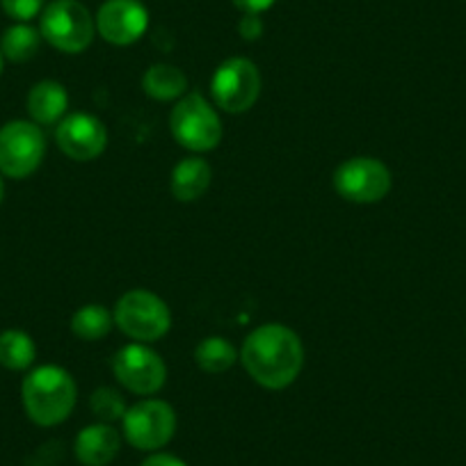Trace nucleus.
I'll use <instances>...</instances> for the list:
<instances>
[{
	"instance_id": "1",
	"label": "nucleus",
	"mask_w": 466,
	"mask_h": 466,
	"mask_svg": "<svg viewBox=\"0 0 466 466\" xmlns=\"http://www.w3.org/2000/svg\"><path fill=\"white\" fill-rule=\"evenodd\" d=\"M240 360L254 382L279 391L290 387L302 373L304 345L290 327L268 322L245 339Z\"/></svg>"
},
{
	"instance_id": "2",
	"label": "nucleus",
	"mask_w": 466,
	"mask_h": 466,
	"mask_svg": "<svg viewBox=\"0 0 466 466\" xmlns=\"http://www.w3.org/2000/svg\"><path fill=\"white\" fill-rule=\"evenodd\" d=\"M25 414L42 428H53L69 419L76 407L78 389L74 378L60 366H39L21 387Z\"/></svg>"
},
{
	"instance_id": "3",
	"label": "nucleus",
	"mask_w": 466,
	"mask_h": 466,
	"mask_svg": "<svg viewBox=\"0 0 466 466\" xmlns=\"http://www.w3.org/2000/svg\"><path fill=\"white\" fill-rule=\"evenodd\" d=\"M115 325L137 343L163 339L172 327V311L163 298L145 289L124 293L115 304Z\"/></svg>"
},
{
	"instance_id": "4",
	"label": "nucleus",
	"mask_w": 466,
	"mask_h": 466,
	"mask_svg": "<svg viewBox=\"0 0 466 466\" xmlns=\"http://www.w3.org/2000/svg\"><path fill=\"white\" fill-rule=\"evenodd\" d=\"M39 33L53 48L76 56L92 44L96 21L78 0H53L44 7Z\"/></svg>"
},
{
	"instance_id": "5",
	"label": "nucleus",
	"mask_w": 466,
	"mask_h": 466,
	"mask_svg": "<svg viewBox=\"0 0 466 466\" xmlns=\"http://www.w3.org/2000/svg\"><path fill=\"white\" fill-rule=\"evenodd\" d=\"M169 128L178 145L197 154L215 149L222 140V122L218 112L199 92L187 94L172 107Z\"/></svg>"
},
{
	"instance_id": "6",
	"label": "nucleus",
	"mask_w": 466,
	"mask_h": 466,
	"mask_svg": "<svg viewBox=\"0 0 466 466\" xmlns=\"http://www.w3.org/2000/svg\"><path fill=\"white\" fill-rule=\"evenodd\" d=\"M46 154V136L42 127L15 119L0 128V174L7 178H28L42 165Z\"/></svg>"
},
{
	"instance_id": "7",
	"label": "nucleus",
	"mask_w": 466,
	"mask_h": 466,
	"mask_svg": "<svg viewBox=\"0 0 466 466\" xmlns=\"http://www.w3.org/2000/svg\"><path fill=\"white\" fill-rule=\"evenodd\" d=\"M124 437L137 451L154 452L172 441L177 432V414L172 405L156 398L136 402L122 419Z\"/></svg>"
},
{
	"instance_id": "8",
	"label": "nucleus",
	"mask_w": 466,
	"mask_h": 466,
	"mask_svg": "<svg viewBox=\"0 0 466 466\" xmlns=\"http://www.w3.org/2000/svg\"><path fill=\"white\" fill-rule=\"evenodd\" d=\"M210 94L224 112H248L261 94L258 66L248 57H231L222 62L210 78Z\"/></svg>"
},
{
	"instance_id": "9",
	"label": "nucleus",
	"mask_w": 466,
	"mask_h": 466,
	"mask_svg": "<svg viewBox=\"0 0 466 466\" xmlns=\"http://www.w3.org/2000/svg\"><path fill=\"white\" fill-rule=\"evenodd\" d=\"M334 187L352 204H375L391 190V172L382 160L357 156L336 167Z\"/></svg>"
},
{
	"instance_id": "10",
	"label": "nucleus",
	"mask_w": 466,
	"mask_h": 466,
	"mask_svg": "<svg viewBox=\"0 0 466 466\" xmlns=\"http://www.w3.org/2000/svg\"><path fill=\"white\" fill-rule=\"evenodd\" d=\"M112 373L116 382L136 396H154L167 380V369L158 352L142 343L124 345L112 357Z\"/></svg>"
},
{
	"instance_id": "11",
	"label": "nucleus",
	"mask_w": 466,
	"mask_h": 466,
	"mask_svg": "<svg viewBox=\"0 0 466 466\" xmlns=\"http://www.w3.org/2000/svg\"><path fill=\"white\" fill-rule=\"evenodd\" d=\"M149 28V12L140 0H106L98 7L96 33L115 46H131Z\"/></svg>"
},
{
	"instance_id": "12",
	"label": "nucleus",
	"mask_w": 466,
	"mask_h": 466,
	"mask_svg": "<svg viewBox=\"0 0 466 466\" xmlns=\"http://www.w3.org/2000/svg\"><path fill=\"white\" fill-rule=\"evenodd\" d=\"M56 142L65 156L78 163L98 158L107 147V131L98 116L74 112L56 128Z\"/></svg>"
},
{
	"instance_id": "13",
	"label": "nucleus",
	"mask_w": 466,
	"mask_h": 466,
	"mask_svg": "<svg viewBox=\"0 0 466 466\" xmlns=\"http://www.w3.org/2000/svg\"><path fill=\"white\" fill-rule=\"evenodd\" d=\"M122 448V434L110 423L87 425L76 437V457L83 466H107Z\"/></svg>"
},
{
	"instance_id": "14",
	"label": "nucleus",
	"mask_w": 466,
	"mask_h": 466,
	"mask_svg": "<svg viewBox=\"0 0 466 466\" xmlns=\"http://www.w3.org/2000/svg\"><path fill=\"white\" fill-rule=\"evenodd\" d=\"M69 107V94L57 80H42L28 92V112L39 127L60 124Z\"/></svg>"
},
{
	"instance_id": "15",
	"label": "nucleus",
	"mask_w": 466,
	"mask_h": 466,
	"mask_svg": "<svg viewBox=\"0 0 466 466\" xmlns=\"http://www.w3.org/2000/svg\"><path fill=\"white\" fill-rule=\"evenodd\" d=\"M210 178H213V169H210L208 160L199 158V156L183 158L172 172L174 199L197 201L210 187Z\"/></svg>"
},
{
	"instance_id": "16",
	"label": "nucleus",
	"mask_w": 466,
	"mask_h": 466,
	"mask_svg": "<svg viewBox=\"0 0 466 466\" xmlns=\"http://www.w3.org/2000/svg\"><path fill=\"white\" fill-rule=\"evenodd\" d=\"M142 87L156 101H174L181 94H186L187 78L178 66L151 65L142 78Z\"/></svg>"
},
{
	"instance_id": "17",
	"label": "nucleus",
	"mask_w": 466,
	"mask_h": 466,
	"mask_svg": "<svg viewBox=\"0 0 466 466\" xmlns=\"http://www.w3.org/2000/svg\"><path fill=\"white\" fill-rule=\"evenodd\" d=\"M39 46H42V33L28 24L10 25L0 37V53L10 62H16V65L33 60L37 56Z\"/></svg>"
},
{
	"instance_id": "18",
	"label": "nucleus",
	"mask_w": 466,
	"mask_h": 466,
	"mask_svg": "<svg viewBox=\"0 0 466 466\" xmlns=\"http://www.w3.org/2000/svg\"><path fill=\"white\" fill-rule=\"evenodd\" d=\"M37 348L35 340L21 329H7L0 334V366L10 370H25L35 364Z\"/></svg>"
},
{
	"instance_id": "19",
	"label": "nucleus",
	"mask_w": 466,
	"mask_h": 466,
	"mask_svg": "<svg viewBox=\"0 0 466 466\" xmlns=\"http://www.w3.org/2000/svg\"><path fill=\"white\" fill-rule=\"evenodd\" d=\"M236 348L224 336H208L201 340L195 350V361L201 370L206 373H224L236 364Z\"/></svg>"
},
{
	"instance_id": "20",
	"label": "nucleus",
	"mask_w": 466,
	"mask_h": 466,
	"mask_svg": "<svg viewBox=\"0 0 466 466\" xmlns=\"http://www.w3.org/2000/svg\"><path fill=\"white\" fill-rule=\"evenodd\" d=\"M115 318L103 304H85L71 318V331L80 340H101L110 334Z\"/></svg>"
},
{
	"instance_id": "21",
	"label": "nucleus",
	"mask_w": 466,
	"mask_h": 466,
	"mask_svg": "<svg viewBox=\"0 0 466 466\" xmlns=\"http://www.w3.org/2000/svg\"><path fill=\"white\" fill-rule=\"evenodd\" d=\"M89 407H92V414L96 416L101 423H115V420H122L128 410L122 393L112 387L96 389V391L92 393V398H89Z\"/></svg>"
},
{
	"instance_id": "22",
	"label": "nucleus",
	"mask_w": 466,
	"mask_h": 466,
	"mask_svg": "<svg viewBox=\"0 0 466 466\" xmlns=\"http://www.w3.org/2000/svg\"><path fill=\"white\" fill-rule=\"evenodd\" d=\"M0 7L10 19L19 21V24H28L35 16L42 15L46 7V0H0Z\"/></svg>"
},
{
	"instance_id": "23",
	"label": "nucleus",
	"mask_w": 466,
	"mask_h": 466,
	"mask_svg": "<svg viewBox=\"0 0 466 466\" xmlns=\"http://www.w3.org/2000/svg\"><path fill=\"white\" fill-rule=\"evenodd\" d=\"M238 33L240 37L248 39V42H257L263 35L261 15H243V19H240L238 24Z\"/></svg>"
},
{
	"instance_id": "24",
	"label": "nucleus",
	"mask_w": 466,
	"mask_h": 466,
	"mask_svg": "<svg viewBox=\"0 0 466 466\" xmlns=\"http://www.w3.org/2000/svg\"><path fill=\"white\" fill-rule=\"evenodd\" d=\"M277 0H233V5L238 7L243 15H263L266 10H270Z\"/></svg>"
},
{
	"instance_id": "25",
	"label": "nucleus",
	"mask_w": 466,
	"mask_h": 466,
	"mask_svg": "<svg viewBox=\"0 0 466 466\" xmlns=\"http://www.w3.org/2000/svg\"><path fill=\"white\" fill-rule=\"evenodd\" d=\"M142 466H187V464L183 460H178V457L169 455V452H154V455H149L145 461H142Z\"/></svg>"
},
{
	"instance_id": "26",
	"label": "nucleus",
	"mask_w": 466,
	"mask_h": 466,
	"mask_svg": "<svg viewBox=\"0 0 466 466\" xmlns=\"http://www.w3.org/2000/svg\"><path fill=\"white\" fill-rule=\"evenodd\" d=\"M3 197H5V183H3V174H0V204H3Z\"/></svg>"
},
{
	"instance_id": "27",
	"label": "nucleus",
	"mask_w": 466,
	"mask_h": 466,
	"mask_svg": "<svg viewBox=\"0 0 466 466\" xmlns=\"http://www.w3.org/2000/svg\"><path fill=\"white\" fill-rule=\"evenodd\" d=\"M0 74H3V53H0Z\"/></svg>"
}]
</instances>
